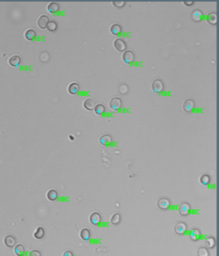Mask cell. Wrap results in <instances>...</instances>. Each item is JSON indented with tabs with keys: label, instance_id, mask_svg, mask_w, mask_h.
<instances>
[{
	"label": "cell",
	"instance_id": "obj_23",
	"mask_svg": "<svg viewBox=\"0 0 219 256\" xmlns=\"http://www.w3.org/2000/svg\"><path fill=\"white\" fill-rule=\"evenodd\" d=\"M24 36H25L26 39H28V40H32V39H34V38L36 37V32H35L34 30L29 29V30H27L25 31Z\"/></svg>",
	"mask_w": 219,
	"mask_h": 256
},
{
	"label": "cell",
	"instance_id": "obj_11",
	"mask_svg": "<svg viewBox=\"0 0 219 256\" xmlns=\"http://www.w3.org/2000/svg\"><path fill=\"white\" fill-rule=\"evenodd\" d=\"M80 90V87H79V84L76 83V82H72L68 85V88H67V91H68V93L71 94V95H75L78 93Z\"/></svg>",
	"mask_w": 219,
	"mask_h": 256
},
{
	"label": "cell",
	"instance_id": "obj_21",
	"mask_svg": "<svg viewBox=\"0 0 219 256\" xmlns=\"http://www.w3.org/2000/svg\"><path fill=\"white\" fill-rule=\"evenodd\" d=\"M121 221V216L120 213H114L112 216H111V222L112 225H119Z\"/></svg>",
	"mask_w": 219,
	"mask_h": 256
},
{
	"label": "cell",
	"instance_id": "obj_2",
	"mask_svg": "<svg viewBox=\"0 0 219 256\" xmlns=\"http://www.w3.org/2000/svg\"><path fill=\"white\" fill-rule=\"evenodd\" d=\"M191 208L188 203H182L180 208H179V212L182 216H188L191 213Z\"/></svg>",
	"mask_w": 219,
	"mask_h": 256
},
{
	"label": "cell",
	"instance_id": "obj_8",
	"mask_svg": "<svg viewBox=\"0 0 219 256\" xmlns=\"http://www.w3.org/2000/svg\"><path fill=\"white\" fill-rule=\"evenodd\" d=\"M89 220H90V223L92 225H99L102 221V217L101 215L98 213V212H93L90 215V218H89Z\"/></svg>",
	"mask_w": 219,
	"mask_h": 256
},
{
	"label": "cell",
	"instance_id": "obj_24",
	"mask_svg": "<svg viewBox=\"0 0 219 256\" xmlns=\"http://www.w3.org/2000/svg\"><path fill=\"white\" fill-rule=\"evenodd\" d=\"M110 30H111V34H113V35H118V34H120V31H121V27H120V25H119V24H112V25L111 26Z\"/></svg>",
	"mask_w": 219,
	"mask_h": 256
},
{
	"label": "cell",
	"instance_id": "obj_20",
	"mask_svg": "<svg viewBox=\"0 0 219 256\" xmlns=\"http://www.w3.org/2000/svg\"><path fill=\"white\" fill-rule=\"evenodd\" d=\"M47 9H48V11H49V13H56V12L58 11L59 5H58V4H57V3H55V2H51V3H49V4H48Z\"/></svg>",
	"mask_w": 219,
	"mask_h": 256
},
{
	"label": "cell",
	"instance_id": "obj_1",
	"mask_svg": "<svg viewBox=\"0 0 219 256\" xmlns=\"http://www.w3.org/2000/svg\"><path fill=\"white\" fill-rule=\"evenodd\" d=\"M187 229H188V227H187V224L184 223V222H178L175 227H174V231L177 235H180V236H183L186 234L187 232Z\"/></svg>",
	"mask_w": 219,
	"mask_h": 256
},
{
	"label": "cell",
	"instance_id": "obj_17",
	"mask_svg": "<svg viewBox=\"0 0 219 256\" xmlns=\"http://www.w3.org/2000/svg\"><path fill=\"white\" fill-rule=\"evenodd\" d=\"M80 237L83 240L87 241L91 237V231L88 229H83L80 232Z\"/></svg>",
	"mask_w": 219,
	"mask_h": 256
},
{
	"label": "cell",
	"instance_id": "obj_35",
	"mask_svg": "<svg viewBox=\"0 0 219 256\" xmlns=\"http://www.w3.org/2000/svg\"><path fill=\"white\" fill-rule=\"evenodd\" d=\"M63 256H74V255H73V253H72V252H70V251H67V252H65V253L63 254Z\"/></svg>",
	"mask_w": 219,
	"mask_h": 256
},
{
	"label": "cell",
	"instance_id": "obj_9",
	"mask_svg": "<svg viewBox=\"0 0 219 256\" xmlns=\"http://www.w3.org/2000/svg\"><path fill=\"white\" fill-rule=\"evenodd\" d=\"M49 22V19L47 15H40L38 19V26L40 28V29H45L47 28V25Z\"/></svg>",
	"mask_w": 219,
	"mask_h": 256
},
{
	"label": "cell",
	"instance_id": "obj_33",
	"mask_svg": "<svg viewBox=\"0 0 219 256\" xmlns=\"http://www.w3.org/2000/svg\"><path fill=\"white\" fill-rule=\"evenodd\" d=\"M29 256H41V254H40V252L38 251V250H33V251L30 252Z\"/></svg>",
	"mask_w": 219,
	"mask_h": 256
},
{
	"label": "cell",
	"instance_id": "obj_13",
	"mask_svg": "<svg viewBox=\"0 0 219 256\" xmlns=\"http://www.w3.org/2000/svg\"><path fill=\"white\" fill-rule=\"evenodd\" d=\"M195 104H194V101L191 100V99H187L184 101L183 103V110L186 111V112H191L193 108H194Z\"/></svg>",
	"mask_w": 219,
	"mask_h": 256
},
{
	"label": "cell",
	"instance_id": "obj_25",
	"mask_svg": "<svg viewBox=\"0 0 219 256\" xmlns=\"http://www.w3.org/2000/svg\"><path fill=\"white\" fill-rule=\"evenodd\" d=\"M47 198L49 200V201H55L57 198H58V193L56 190H49L48 193H47Z\"/></svg>",
	"mask_w": 219,
	"mask_h": 256
},
{
	"label": "cell",
	"instance_id": "obj_5",
	"mask_svg": "<svg viewBox=\"0 0 219 256\" xmlns=\"http://www.w3.org/2000/svg\"><path fill=\"white\" fill-rule=\"evenodd\" d=\"M152 89L155 93H159L164 90V83L161 80H155L152 83Z\"/></svg>",
	"mask_w": 219,
	"mask_h": 256
},
{
	"label": "cell",
	"instance_id": "obj_31",
	"mask_svg": "<svg viewBox=\"0 0 219 256\" xmlns=\"http://www.w3.org/2000/svg\"><path fill=\"white\" fill-rule=\"evenodd\" d=\"M210 254L209 252V250L205 247H200L198 250V256H209Z\"/></svg>",
	"mask_w": 219,
	"mask_h": 256
},
{
	"label": "cell",
	"instance_id": "obj_26",
	"mask_svg": "<svg viewBox=\"0 0 219 256\" xmlns=\"http://www.w3.org/2000/svg\"><path fill=\"white\" fill-rule=\"evenodd\" d=\"M192 18L194 21L196 22H200L201 21V18H202V12L200 10H195L192 12Z\"/></svg>",
	"mask_w": 219,
	"mask_h": 256
},
{
	"label": "cell",
	"instance_id": "obj_15",
	"mask_svg": "<svg viewBox=\"0 0 219 256\" xmlns=\"http://www.w3.org/2000/svg\"><path fill=\"white\" fill-rule=\"evenodd\" d=\"M8 63L12 66H18L21 64V57L19 56H13L9 58Z\"/></svg>",
	"mask_w": 219,
	"mask_h": 256
},
{
	"label": "cell",
	"instance_id": "obj_14",
	"mask_svg": "<svg viewBox=\"0 0 219 256\" xmlns=\"http://www.w3.org/2000/svg\"><path fill=\"white\" fill-rule=\"evenodd\" d=\"M83 106L84 108H86L87 110H93L95 107V102L94 100H93L92 99H86L84 103H83Z\"/></svg>",
	"mask_w": 219,
	"mask_h": 256
},
{
	"label": "cell",
	"instance_id": "obj_10",
	"mask_svg": "<svg viewBox=\"0 0 219 256\" xmlns=\"http://www.w3.org/2000/svg\"><path fill=\"white\" fill-rule=\"evenodd\" d=\"M4 245L7 246V247H13L14 246V245H15V243H16V239H15V237H13V236H10V235H8V236H5L4 237Z\"/></svg>",
	"mask_w": 219,
	"mask_h": 256
},
{
	"label": "cell",
	"instance_id": "obj_16",
	"mask_svg": "<svg viewBox=\"0 0 219 256\" xmlns=\"http://www.w3.org/2000/svg\"><path fill=\"white\" fill-rule=\"evenodd\" d=\"M99 142H100L101 144L106 146V145H108V144H110V143L111 142V137L109 134H103V135H102V136L100 137Z\"/></svg>",
	"mask_w": 219,
	"mask_h": 256
},
{
	"label": "cell",
	"instance_id": "obj_32",
	"mask_svg": "<svg viewBox=\"0 0 219 256\" xmlns=\"http://www.w3.org/2000/svg\"><path fill=\"white\" fill-rule=\"evenodd\" d=\"M112 4L116 7H123L125 4V2L124 1H113Z\"/></svg>",
	"mask_w": 219,
	"mask_h": 256
},
{
	"label": "cell",
	"instance_id": "obj_22",
	"mask_svg": "<svg viewBox=\"0 0 219 256\" xmlns=\"http://www.w3.org/2000/svg\"><path fill=\"white\" fill-rule=\"evenodd\" d=\"M44 235H45V231H44L43 228H41V227H39V228L35 230V232H34V234H33L34 237L37 238V239H41V238H43Z\"/></svg>",
	"mask_w": 219,
	"mask_h": 256
},
{
	"label": "cell",
	"instance_id": "obj_30",
	"mask_svg": "<svg viewBox=\"0 0 219 256\" xmlns=\"http://www.w3.org/2000/svg\"><path fill=\"white\" fill-rule=\"evenodd\" d=\"M200 183H201L202 185L207 186V185H209V184L210 183V177H209V175H203V176H201V177L200 178Z\"/></svg>",
	"mask_w": 219,
	"mask_h": 256
},
{
	"label": "cell",
	"instance_id": "obj_7",
	"mask_svg": "<svg viewBox=\"0 0 219 256\" xmlns=\"http://www.w3.org/2000/svg\"><path fill=\"white\" fill-rule=\"evenodd\" d=\"M122 102L120 98H113L110 101V107L112 110H118L121 108Z\"/></svg>",
	"mask_w": 219,
	"mask_h": 256
},
{
	"label": "cell",
	"instance_id": "obj_29",
	"mask_svg": "<svg viewBox=\"0 0 219 256\" xmlns=\"http://www.w3.org/2000/svg\"><path fill=\"white\" fill-rule=\"evenodd\" d=\"M47 29L49 31H55L58 29V24L54 21H49L48 25H47Z\"/></svg>",
	"mask_w": 219,
	"mask_h": 256
},
{
	"label": "cell",
	"instance_id": "obj_34",
	"mask_svg": "<svg viewBox=\"0 0 219 256\" xmlns=\"http://www.w3.org/2000/svg\"><path fill=\"white\" fill-rule=\"evenodd\" d=\"M183 4H186L187 6H191V5H192V4H194V2H193V1H184Z\"/></svg>",
	"mask_w": 219,
	"mask_h": 256
},
{
	"label": "cell",
	"instance_id": "obj_4",
	"mask_svg": "<svg viewBox=\"0 0 219 256\" xmlns=\"http://www.w3.org/2000/svg\"><path fill=\"white\" fill-rule=\"evenodd\" d=\"M122 58H123V61L126 63V64H130L134 61L135 59V55L132 51L130 50H126L122 56Z\"/></svg>",
	"mask_w": 219,
	"mask_h": 256
},
{
	"label": "cell",
	"instance_id": "obj_27",
	"mask_svg": "<svg viewBox=\"0 0 219 256\" xmlns=\"http://www.w3.org/2000/svg\"><path fill=\"white\" fill-rule=\"evenodd\" d=\"M94 112L97 114V115H102L104 112H105V108L102 104H97L95 105L94 107Z\"/></svg>",
	"mask_w": 219,
	"mask_h": 256
},
{
	"label": "cell",
	"instance_id": "obj_12",
	"mask_svg": "<svg viewBox=\"0 0 219 256\" xmlns=\"http://www.w3.org/2000/svg\"><path fill=\"white\" fill-rule=\"evenodd\" d=\"M201 232L199 229H192L190 233V237L192 241H198L200 239Z\"/></svg>",
	"mask_w": 219,
	"mask_h": 256
},
{
	"label": "cell",
	"instance_id": "obj_18",
	"mask_svg": "<svg viewBox=\"0 0 219 256\" xmlns=\"http://www.w3.org/2000/svg\"><path fill=\"white\" fill-rule=\"evenodd\" d=\"M216 245H217V241H216V238L213 237H209L207 240H206V246L209 249H213L216 247Z\"/></svg>",
	"mask_w": 219,
	"mask_h": 256
},
{
	"label": "cell",
	"instance_id": "obj_6",
	"mask_svg": "<svg viewBox=\"0 0 219 256\" xmlns=\"http://www.w3.org/2000/svg\"><path fill=\"white\" fill-rule=\"evenodd\" d=\"M157 206L161 210H168L171 206V202L167 198H161L157 202Z\"/></svg>",
	"mask_w": 219,
	"mask_h": 256
},
{
	"label": "cell",
	"instance_id": "obj_19",
	"mask_svg": "<svg viewBox=\"0 0 219 256\" xmlns=\"http://www.w3.org/2000/svg\"><path fill=\"white\" fill-rule=\"evenodd\" d=\"M14 254L17 256H23L25 255V249L22 245H17L14 247Z\"/></svg>",
	"mask_w": 219,
	"mask_h": 256
},
{
	"label": "cell",
	"instance_id": "obj_28",
	"mask_svg": "<svg viewBox=\"0 0 219 256\" xmlns=\"http://www.w3.org/2000/svg\"><path fill=\"white\" fill-rule=\"evenodd\" d=\"M208 22L211 24H217L218 23V15L217 13H210L208 16Z\"/></svg>",
	"mask_w": 219,
	"mask_h": 256
},
{
	"label": "cell",
	"instance_id": "obj_3",
	"mask_svg": "<svg viewBox=\"0 0 219 256\" xmlns=\"http://www.w3.org/2000/svg\"><path fill=\"white\" fill-rule=\"evenodd\" d=\"M113 45H114L115 48H116L118 51H120V52H121V51H125V50H126V47H127L125 41H124L123 39H120V38H118V39H116L114 40Z\"/></svg>",
	"mask_w": 219,
	"mask_h": 256
}]
</instances>
